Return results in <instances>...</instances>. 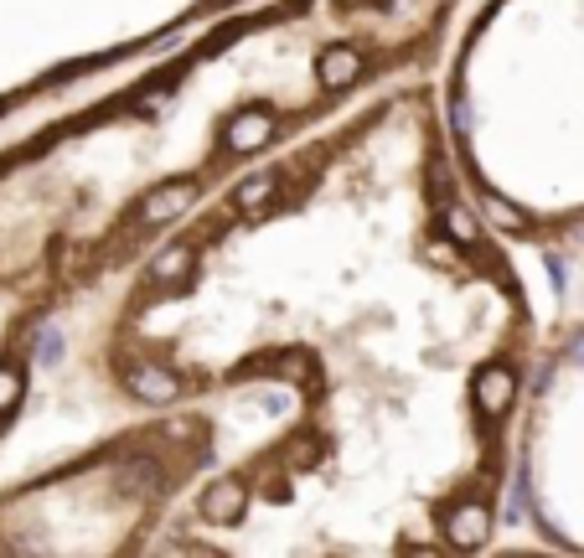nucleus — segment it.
Instances as JSON below:
<instances>
[{"mask_svg":"<svg viewBox=\"0 0 584 558\" xmlns=\"http://www.w3.org/2000/svg\"><path fill=\"white\" fill-rule=\"evenodd\" d=\"M274 130H280V119H274V109H243L228 119V130H223V150L228 155H254L274 140Z\"/></svg>","mask_w":584,"mask_h":558,"instance_id":"nucleus-1","label":"nucleus"},{"mask_svg":"<svg viewBox=\"0 0 584 558\" xmlns=\"http://www.w3.org/2000/svg\"><path fill=\"white\" fill-rule=\"evenodd\" d=\"M21 388H26V378H21V367H11V362H0V414H11L16 403H21Z\"/></svg>","mask_w":584,"mask_h":558,"instance_id":"nucleus-11","label":"nucleus"},{"mask_svg":"<svg viewBox=\"0 0 584 558\" xmlns=\"http://www.w3.org/2000/svg\"><path fill=\"white\" fill-rule=\"evenodd\" d=\"M450 124H455V135H466V130H471V109H466V104H455Z\"/></svg>","mask_w":584,"mask_h":558,"instance_id":"nucleus-15","label":"nucleus"},{"mask_svg":"<svg viewBox=\"0 0 584 558\" xmlns=\"http://www.w3.org/2000/svg\"><path fill=\"white\" fill-rule=\"evenodd\" d=\"M574 357H584V336H574Z\"/></svg>","mask_w":584,"mask_h":558,"instance_id":"nucleus-16","label":"nucleus"},{"mask_svg":"<svg viewBox=\"0 0 584 558\" xmlns=\"http://www.w3.org/2000/svg\"><path fill=\"white\" fill-rule=\"evenodd\" d=\"M192 264H197V248L192 243H171V248H161L156 259H150V279L156 285H187V274H192Z\"/></svg>","mask_w":584,"mask_h":558,"instance_id":"nucleus-8","label":"nucleus"},{"mask_svg":"<svg viewBox=\"0 0 584 558\" xmlns=\"http://www.w3.org/2000/svg\"><path fill=\"white\" fill-rule=\"evenodd\" d=\"M362 52L357 47H326L321 52V62H316V73H321V88H331V93H342V88H352L357 78H362Z\"/></svg>","mask_w":584,"mask_h":558,"instance_id":"nucleus-6","label":"nucleus"},{"mask_svg":"<svg viewBox=\"0 0 584 558\" xmlns=\"http://www.w3.org/2000/svg\"><path fill=\"white\" fill-rule=\"evenodd\" d=\"M125 486H135V491H161L166 476H161L150 460H130V465H125Z\"/></svg>","mask_w":584,"mask_h":558,"instance_id":"nucleus-12","label":"nucleus"},{"mask_svg":"<svg viewBox=\"0 0 584 558\" xmlns=\"http://www.w3.org/2000/svg\"><path fill=\"white\" fill-rule=\"evenodd\" d=\"M486 212H491V223H497V228H507V233H517L522 223H528V217H522L507 197H486Z\"/></svg>","mask_w":584,"mask_h":558,"instance_id":"nucleus-13","label":"nucleus"},{"mask_svg":"<svg viewBox=\"0 0 584 558\" xmlns=\"http://www.w3.org/2000/svg\"><path fill=\"white\" fill-rule=\"evenodd\" d=\"M486 533H491L486 502H460V507L450 512V543H455V548H481Z\"/></svg>","mask_w":584,"mask_h":558,"instance_id":"nucleus-7","label":"nucleus"},{"mask_svg":"<svg viewBox=\"0 0 584 558\" xmlns=\"http://www.w3.org/2000/svg\"><path fill=\"white\" fill-rule=\"evenodd\" d=\"M445 233H450V243L455 248H481V228H476V217L460 207V202H450L445 207Z\"/></svg>","mask_w":584,"mask_h":558,"instance_id":"nucleus-10","label":"nucleus"},{"mask_svg":"<svg viewBox=\"0 0 584 558\" xmlns=\"http://www.w3.org/2000/svg\"><path fill=\"white\" fill-rule=\"evenodd\" d=\"M512 398H517V372H512L507 362H491V367L476 372V409H481V414H491V419L507 414Z\"/></svg>","mask_w":584,"mask_h":558,"instance_id":"nucleus-3","label":"nucleus"},{"mask_svg":"<svg viewBox=\"0 0 584 558\" xmlns=\"http://www.w3.org/2000/svg\"><path fill=\"white\" fill-rule=\"evenodd\" d=\"M243 512H249V486H243V481H218V486H207V496H202V517H207V522L233 527Z\"/></svg>","mask_w":584,"mask_h":558,"instance_id":"nucleus-5","label":"nucleus"},{"mask_svg":"<svg viewBox=\"0 0 584 558\" xmlns=\"http://www.w3.org/2000/svg\"><path fill=\"white\" fill-rule=\"evenodd\" d=\"M192 202H197V181H166V186H156V192L145 197L140 223H145V228H156V223H166V217L187 212Z\"/></svg>","mask_w":584,"mask_h":558,"instance_id":"nucleus-4","label":"nucleus"},{"mask_svg":"<svg viewBox=\"0 0 584 558\" xmlns=\"http://www.w3.org/2000/svg\"><path fill=\"white\" fill-rule=\"evenodd\" d=\"M274 186H280V176H274V171L249 176V181L238 186V212H243V217H264L269 202H274Z\"/></svg>","mask_w":584,"mask_h":558,"instance_id":"nucleus-9","label":"nucleus"},{"mask_svg":"<svg viewBox=\"0 0 584 558\" xmlns=\"http://www.w3.org/2000/svg\"><path fill=\"white\" fill-rule=\"evenodd\" d=\"M37 352H42V362H57V357H63V336H57V326H47V331L37 336Z\"/></svg>","mask_w":584,"mask_h":558,"instance_id":"nucleus-14","label":"nucleus"},{"mask_svg":"<svg viewBox=\"0 0 584 558\" xmlns=\"http://www.w3.org/2000/svg\"><path fill=\"white\" fill-rule=\"evenodd\" d=\"M125 388L140 403H171L181 393V378H176L171 367H161V362H130L125 367Z\"/></svg>","mask_w":584,"mask_h":558,"instance_id":"nucleus-2","label":"nucleus"}]
</instances>
